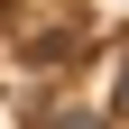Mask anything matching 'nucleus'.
Returning a JSON list of instances; mask_svg holds the SVG:
<instances>
[{
	"instance_id": "f257e3e1",
	"label": "nucleus",
	"mask_w": 129,
	"mask_h": 129,
	"mask_svg": "<svg viewBox=\"0 0 129 129\" xmlns=\"http://www.w3.org/2000/svg\"><path fill=\"white\" fill-rule=\"evenodd\" d=\"M37 129H120V120H111V102H74V92H64V102L37 111Z\"/></svg>"
},
{
	"instance_id": "f03ea898",
	"label": "nucleus",
	"mask_w": 129,
	"mask_h": 129,
	"mask_svg": "<svg viewBox=\"0 0 129 129\" xmlns=\"http://www.w3.org/2000/svg\"><path fill=\"white\" fill-rule=\"evenodd\" d=\"M111 120H120V129H129V37H120V46H111Z\"/></svg>"
}]
</instances>
